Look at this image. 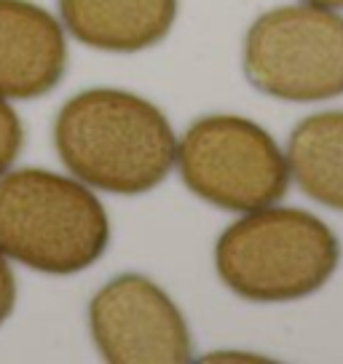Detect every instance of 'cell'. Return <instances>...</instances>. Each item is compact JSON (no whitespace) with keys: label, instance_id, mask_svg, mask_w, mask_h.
I'll use <instances>...</instances> for the list:
<instances>
[{"label":"cell","instance_id":"6da1fadb","mask_svg":"<svg viewBox=\"0 0 343 364\" xmlns=\"http://www.w3.org/2000/svg\"><path fill=\"white\" fill-rule=\"evenodd\" d=\"M62 164L80 182L118 196L148 193L174 166V132L148 100L121 89H89L54 121Z\"/></svg>","mask_w":343,"mask_h":364},{"label":"cell","instance_id":"7a4b0ae2","mask_svg":"<svg viewBox=\"0 0 343 364\" xmlns=\"http://www.w3.org/2000/svg\"><path fill=\"white\" fill-rule=\"evenodd\" d=\"M110 244V220L80 182L48 169L0 174V252L33 271H86Z\"/></svg>","mask_w":343,"mask_h":364},{"label":"cell","instance_id":"3957f363","mask_svg":"<svg viewBox=\"0 0 343 364\" xmlns=\"http://www.w3.org/2000/svg\"><path fill=\"white\" fill-rule=\"evenodd\" d=\"M341 262V244L317 215L295 206L255 209L223 230L215 268L223 284L252 303L314 295Z\"/></svg>","mask_w":343,"mask_h":364},{"label":"cell","instance_id":"277c9868","mask_svg":"<svg viewBox=\"0 0 343 364\" xmlns=\"http://www.w3.org/2000/svg\"><path fill=\"white\" fill-rule=\"evenodd\" d=\"M174 161L206 204L255 212L287 193L290 169L274 136L241 115H204L185 129Z\"/></svg>","mask_w":343,"mask_h":364},{"label":"cell","instance_id":"5b68a950","mask_svg":"<svg viewBox=\"0 0 343 364\" xmlns=\"http://www.w3.org/2000/svg\"><path fill=\"white\" fill-rule=\"evenodd\" d=\"M244 75L287 102L343 94V16L322 6H282L260 14L244 38Z\"/></svg>","mask_w":343,"mask_h":364},{"label":"cell","instance_id":"8992f818","mask_svg":"<svg viewBox=\"0 0 343 364\" xmlns=\"http://www.w3.org/2000/svg\"><path fill=\"white\" fill-rule=\"evenodd\" d=\"M89 327L105 362L185 364L194 359V341L180 308L142 273H121L92 297Z\"/></svg>","mask_w":343,"mask_h":364},{"label":"cell","instance_id":"52a82bcc","mask_svg":"<svg viewBox=\"0 0 343 364\" xmlns=\"http://www.w3.org/2000/svg\"><path fill=\"white\" fill-rule=\"evenodd\" d=\"M68 70L62 24L30 0H0V97L35 100Z\"/></svg>","mask_w":343,"mask_h":364},{"label":"cell","instance_id":"ba28073f","mask_svg":"<svg viewBox=\"0 0 343 364\" xmlns=\"http://www.w3.org/2000/svg\"><path fill=\"white\" fill-rule=\"evenodd\" d=\"M59 16L83 46L134 54L169 35L177 0H59Z\"/></svg>","mask_w":343,"mask_h":364},{"label":"cell","instance_id":"9c48e42d","mask_svg":"<svg viewBox=\"0 0 343 364\" xmlns=\"http://www.w3.org/2000/svg\"><path fill=\"white\" fill-rule=\"evenodd\" d=\"M285 159L303 193L343 212V110L303 118L290 134Z\"/></svg>","mask_w":343,"mask_h":364},{"label":"cell","instance_id":"30bf717a","mask_svg":"<svg viewBox=\"0 0 343 364\" xmlns=\"http://www.w3.org/2000/svg\"><path fill=\"white\" fill-rule=\"evenodd\" d=\"M24 142V129L19 115L11 105L6 102V97H0V174L11 169L19 150Z\"/></svg>","mask_w":343,"mask_h":364},{"label":"cell","instance_id":"8fae6325","mask_svg":"<svg viewBox=\"0 0 343 364\" xmlns=\"http://www.w3.org/2000/svg\"><path fill=\"white\" fill-rule=\"evenodd\" d=\"M14 303H16V279L6 255L0 252V324L11 316Z\"/></svg>","mask_w":343,"mask_h":364},{"label":"cell","instance_id":"7c38bea8","mask_svg":"<svg viewBox=\"0 0 343 364\" xmlns=\"http://www.w3.org/2000/svg\"><path fill=\"white\" fill-rule=\"evenodd\" d=\"M311 6H322V9H343V0H306Z\"/></svg>","mask_w":343,"mask_h":364}]
</instances>
